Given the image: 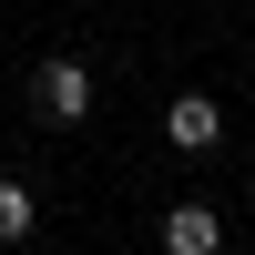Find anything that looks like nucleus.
I'll use <instances>...</instances> for the list:
<instances>
[{
    "instance_id": "nucleus-1",
    "label": "nucleus",
    "mask_w": 255,
    "mask_h": 255,
    "mask_svg": "<svg viewBox=\"0 0 255 255\" xmlns=\"http://www.w3.org/2000/svg\"><path fill=\"white\" fill-rule=\"evenodd\" d=\"M41 113H51V123H82V113H92V72H82L72 51L41 61Z\"/></svg>"
},
{
    "instance_id": "nucleus-4",
    "label": "nucleus",
    "mask_w": 255,
    "mask_h": 255,
    "mask_svg": "<svg viewBox=\"0 0 255 255\" xmlns=\"http://www.w3.org/2000/svg\"><path fill=\"white\" fill-rule=\"evenodd\" d=\"M31 225H41V194H31V184H10V174H0V245H20Z\"/></svg>"
},
{
    "instance_id": "nucleus-3",
    "label": "nucleus",
    "mask_w": 255,
    "mask_h": 255,
    "mask_svg": "<svg viewBox=\"0 0 255 255\" xmlns=\"http://www.w3.org/2000/svg\"><path fill=\"white\" fill-rule=\"evenodd\" d=\"M163 245H174V255H215V245H225V225L204 215V204H174V215H163Z\"/></svg>"
},
{
    "instance_id": "nucleus-2",
    "label": "nucleus",
    "mask_w": 255,
    "mask_h": 255,
    "mask_svg": "<svg viewBox=\"0 0 255 255\" xmlns=\"http://www.w3.org/2000/svg\"><path fill=\"white\" fill-rule=\"evenodd\" d=\"M163 133H174L184 153H215V143H225V113H215V92H174V113H163Z\"/></svg>"
}]
</instances>
